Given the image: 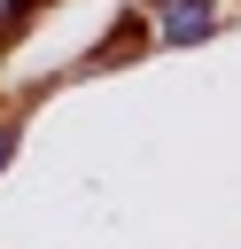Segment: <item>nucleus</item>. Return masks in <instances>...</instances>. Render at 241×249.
<instances>
[{"label": "nucleus", "instance_id": "nucleus-2", "mask_svg": "<svg viewBox=\"0 0 241 249\" xmlns=\"http://www.w3.org/2000/svg\"><path fill=\"white\" fill-rule=\"evenodd\" d=\"M16 148H23V124H16V117H0V171L16 163Z\"/></svg>", "mask_w": 241, "mask_h": 249}, {"label": "nucleus", "instance_id": "nucleus-1", "mask_svg": "<svg viewBox=\"0 0 241 249\" xmlns=\"http://www.w3.org/2000/svg\"><path fill=\"white\" fill-rule=\"evenodd\" d=\"M218 23H225L218 0H148V31H155L163 47H202Z\"/></svg>", "mask_w": 241, "mask_h": 249}, {"label": "nucleus", "instance_id": "nucleus-3", "mask_svg": "<svg viewBox=\"0 0 241 249\" xmlns=\"http://www.w3.org/2000/svg\"><path fill=\"white\" fill-rule=\"evenodd\" d=\"M23 16H31V0H0V31H8V23H23Z\"/></svg>", "mask_w": 241, "mask_h": 249}]
</instances>
